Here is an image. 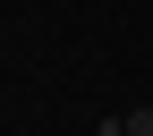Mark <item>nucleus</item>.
<instances>
[{
    "instance_id": "2",
    "label": "nucleus",
    "mask_w": 153,
    "mask_h": 136,
    "mask_svg": "<svg viewBox=\"0 0 153 136\" xmlns=\"http://www.w3.org/2000/svg\"><path fill=\"white\" fill-rule=\"evenodd\" d=\"M94 136H119V119H111V128H94Z\"/></svg>"
},
{
    "instance_id": "1",
    "label": "nucleus",
    "mask_w": 153,
    "mask_h": 136,
    "mask_svg": "<svg viewBox=\"0 0 153 136\" xmlns=\"http://www.w3.org/2000/svg\"><path fill=\"white\" fill-rule=\"evenodd\" d=\"M119 136H153V111H128V119H119Z\"/></svg>"
}]
</instances>
